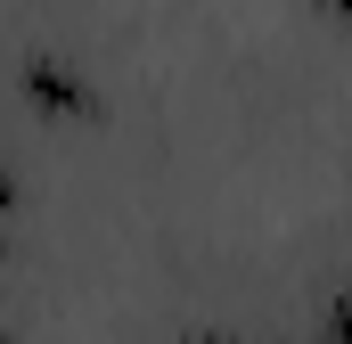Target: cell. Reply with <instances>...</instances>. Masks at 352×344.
I'll use <instances>...</instances> for the list:
<instances>
[{"label": "cell", "instance_id": "cell-1", "mask_svg": "<svg viewBox=\"0 0 352 344\" xmlns=\"http://www.w3.org/2000/svg\"><path fill=\"white\" fill-rule=\"evenodd\" d=\"M16 83H25V107H33V115H58V123H98V115H107L98 90H90V74L66 66V58H50V50H33Z\"/></svg>", "mask_w": 352, "mask_h": 344}, {"label": "cell", "instance_id": "cell-2", "mask_svg": "<svg viewBox=\"0 0 352 344\" xmlns=\"http://www.w3.org/2000/svg\"><path fill=\"white\" fill-rule=\"evenodd\" d=\"M336 336H344V344H352V295H344V312H336Z\"/></svg>", "mask_w": 352, "mask_h": 344}, {"label": "cell", "instance_id": "cell-3", "mask_svg": "<svg viewBox=\"0 0 352 344\" xmlns=\"http://www.w3.org/2000/svg\"><path fill=\"white\" fill-rule=\"evenodd\" d=\"M188 344H230V336H188Z\"/></svg>", "mask_w": 352, "mask_h": 344}, {"label": "cell", "instance_id": "cell-4", "mask_svg": "<svg viewBox=\"0 0 352 344\" xmlns=\"http://www.w3.org/2000/svg\"><path fill=\"white\" fill-rule=\"evenodd\" d=\"M336 17H352V0H344V8H336Z\"/></svg>", "mask_w": 352, "mask_h": 344}, {"label": "cell", "instance_id": "cell-5", "mask_svg": "<svg viewBox=\"0 0 352 344\" xmlns=\"http://www.w3.org/2000/svg\"><path fill=\"white\" fill-rule=\"evenodd\" d=\"M328 8H344V0H328Z\"/></svg>", "mask_w": 352, "mask_h": 344}]
</instances>
